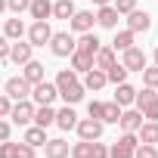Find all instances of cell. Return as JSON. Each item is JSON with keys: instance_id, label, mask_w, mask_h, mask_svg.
<instances>
[{"instance_id": "1", "label": "cell", "mask_w": 158, "mask_h": 158, "mask_svg": "<svg viewBox=\"0 0 158 158\" xmlns=\"http://www.w3.org/2000/svg\"><path fill=\"white\" fill-rule=\"evenodd\" d=\"M53 84H56L59 96L65 99V106H77V102L84 99V93H87V90H84V84L77 81V74H74L71 68H62V71L56 74V81H53Z\"/></svg>"}, {"instance_id": "2", "label": "cell", "mask_w": 158, "mask_h": 158, "mask_svg": "<svg viewBox=\"0 0 158 158\" xmlns=\"http://www.w3.org/2000/svg\"><path fill=\"white\" fill-rule=\"evenodd\" d=\"M133 106L143 112V118H146V121H158V93H155L152 87H143V90H136V99H133Z\"/></svg>"}, {"instance_id": "3", "label": "cell", "mask_w": 158, "mask_h": 158, "mask_svg": "<svg viewBox=\"0 0 158 158\" xmlns=\"http://www.w3.org/2000/svg\"><path fill=\"white\" fill-rule=\"evenodd\" d=\"M74 40H77V37H74L71 31H53V37H50V50H53V56H59V59L71 56V53L77 50Z\"/></svg>"}, {"instance_id": "4", "label": "cell", "mask_w": 158, "mask_h": 158, "mask_svg": "<svg viewBox=\"0 0 158 158\" xmlns=\"http://www.w3.org/2000/svg\"><path fill=\"white\" fill-rule=\"evenodd\" d=\"M3 93H6L13 102H19V99H31V84L25 81L22 74H16V77H6V81H3Z\"/></svg>"}, {"instance_id": "5", "label": "cell", "mask_w": 158, "mask_h": 158, "mask_svg": "<svg viewBox=\"0 0 158 158\" xmlns=\"http://www.w3.org/2000/svg\"><path fill=\"white\" fill-rule=\"evenodd\" d=\"M31 121H34V102H31V99H19V102H13V109H10V124L28 127Z\"/></svg>"}, {"instance_id": "6", "label": "cell", "mask_w": 158, "mask_h": 158, "mask_svg": "<svg viewBox=\"0 0 158 158\" xmlns=\"http://www.w3.org/2000/svg\"><path fill=\"white\" fill-rule=\"evenodd\" d=\"M136 146H139L136 133H121V136L115 139V146L109 149V158H133Z\"/></svg>"}, {"instance_id": "7", "label": "cell", "mask_w": 158, "mask_h": 158, "mask_svg": "<svg viewBox=\"0 0 158 158\" xmlns=\"http://www.w3.org/2000/svg\"><path fill=\"white\" fill-rule=\"evenodd\" d=\"M56 96H59V90H56V84H50V81H47V77H44L40 84H34V87H31V102H34V106H53V102H56Z\"/></svg>"}, {"instance_id": "8", "label": "cell", "mask_w": 158, "mask_h": 158, "mask_svg": "<svg viewBox=\"0 0 158 158\" xmlns=\"http://www.w3.org/2000/svg\"><path fill=\"white\" fill-rule=\"evenodd\" d=\"M93 25H96V16H93V10H74V16L68 19V28H71V34L93 31Z\"/></svg>"}, {"instance_id": "9", "label": "cell", "mask_w": 158, "mask_h": 158, "mask_svg": "<svg viewBox=\"0 0 158 158\" xmlns=\"http://www.w3.org/2000/svg\"><path fill=\"white\" fill-rule=\"evenodd\" d=\"M121 65H124L127 71H143V68L149 65V59H146V53L133 44V47H127V50L121 53Z\"/></svg>"}, {"instance_id": "10", "label": "cell", "mask_w": 158, "mask_h": 158, "mask_svg": "<svg viewBox=\"0 0 158 158\" xmlns=\"http://www.w3.org/2000/svg\"><path fill=\"white\" fill-rule=\"evenodd\" d=\"M102 127H106V124H102V121H96V118H81V121L74 124L77 139H90V143L102 136Z\"/></svg>"}, {"instance_id": "11", "label": "cell", "mask_w": 158, "mask_h": 158, "mask_svg": "<svg viewBox=\"0 0 158 158\" xmlns=\"http://www.w3.org/2000/svg\"><path fill=\"white\" fill-rule=\"evenodd\" d=\"M25 34H28V44L31 47H44V44H50L53 28H50V22H31Z\"/></svg>"}, {"instance_id": "12", "label": "cell", "mask_w": 158, "mask_h": 158, "mask_svg": "<svg viewBox=\"0 0 158 158\" xmlns=\"http://www.w3.org/2000/svg\"><path fill=\"white\" fill-rule=\"evenodd\" d=\"M139 124H143V112H139V109H130V106H127V109L121 112V118H118L121 133H136Z\"/></svg>"}, {"instance_id": "13", "label": "cell", "mask_w": 158, "mask_h": 158, "mask_svg": "<svg viewBox=\"0 0 158 158\" xmlns=\"http://www.w3.org/2000/svg\"><path fill=\"white\" fill-rule=\"evenodd\" d=\"M31 53H34V47L28 40H13L10 44V62H16V65H25L28 59H34Z\"/></svg>"}, {"instance_id": "14", "label": "cell", "mask_w": 158, "mask_h": 158, "mask_svg": "<svg viewBox=\"0 0 158 158\" xmlns=\"http://www.w3.org/2000/svg\"><path fill=\"white\" fill-rule=\"evenodd\" d=\"M127 28H130L133 34L149 31V28H152V16H149L146 10H133V13H127Z\"/></svg>"}, {"instance_id": "15", "label": "cell", "mask_w": 158, "mask_h": 158, "mask_svg": "<svg viewBox=\"0 0 158 158\" xmlns=\"http://www.w3.org/2000/svg\"><path fill=\"white\" fill-rule=\"evenodd\" d=\"M28 13H31L34 22H50L53 19V0H31Z\"/></svg>"}, {"instance_id": "16", "label": "cell", "mask_w": 158, "mask_h": 158, "mask_svg": "<svg viewBox=\"0 0 158 158\" xmlns=\"http://www.w3.org/2000/svg\"><path fill=\"white\" fill-rule=\"evenodd\" d=\"M68 152H71V146H68L62 136L44 143V155H47V158H68Z\"/></svg>"}, {"instance_id": "17", "label": "cell", "mask_w": 158, "mask_h": 158, "mask_svg": "<svg viewBox=\"0 0 158 158\" xmlns=\"http://www.w3.org/2000/svg\"><path fill=\"white\" fill-rule=\"evenodd\" d=\"M81 84H84V90H93V93H96V90H102L109 81H106V71H102V68H90V71H84V81H81Z\"/></svg>"}, {"instance_id": "18", "label": "cell", "mask_w": 158, "mask_h": 158, "mask_svg": "<svg viewBox=\"0 0 158 158\" xmlns=\"http://www.w3.org/2000/svg\"><path fill=\"white\" fill-rule=\"evenodd\" d=\"M22 77L34 87V84H40L44 81V62H37V59H28L25 65H22Z\"/></svg>"}, {"instance_id": "19", "label": "cell", "mask_w": 158, "mask_h": 158, "mask_svg": "<svg viewBox=\"0 0 158 158\" xmlns=\"http://www.w3.org/2000/svg\"><path fill=\"white\" fill-rule=\"evenodd\" d=\"M74 44H77V53H87V56H96V50L102 47V40H99L93 31H84L81 37L74 40Z\"/></svg>"}, {"instance_id": "20", "label": "cell", "mask_w": 158, "mask_h": 158, "mask_svg": "<svg viewBox=\"0 0 158 158\" xmlns=\"http://www.w3.org/2000/svg\"><path fill=\"white\" fill-rule=\"evenodd\" d=\"M118 19H121V13L109 3V6H99V13H96V25L99 28H118Z\"/></svg>"}, {"instance_id": "21", "label": "cell", "mask_w": 158, "mask_h": 158, "mask_svg": "<svg viewBox=\"0 0 158 158\" xmlns=\"http://www.w3.org/2000/svg\"><path fill=\"white\" fill-rule=\"evenodd\" d=\"M25 31H28V28H25V22H22L19 16H13V19L3 22V37H6V40H22Z\"/></svg>"}, {"instance_id": "22", "label": "cell", "mask_w": 158, "mask_h": 158, "mask_svg": "<svg viewBox=\"0 0 158 158\" xmlns=\"http://www.w3.org/2000/svg\"><path fill=\"white\" fill-rule=\"evenodd\" d=\"M133 99H136V87H130L127 81H121V84H115V102H118L121 109H127V106H133Z\"/></svg>"}, {"instance_id": "23", "label": "cell", "mask_w": 158, "mask_h": 158, "mask_svg": "<svg viewBox=\"0 0 158 158\" xmlns=\"http://www.w3.org/2000/svg\"><path fill=\"white\" fill-rule=\"evenodd\" d=\"M115 62H118V53H115L112 47H106V44H102V47L96 50V56H93V68H102V71H106L109 65H115Z\"/></svg>"}, {"instance_id": "24", "label": "cell", "mask_w": 158, "mask_h": 158, "mask_svg": "<svg viewBox=\"0 0 158 158\" xmlns=\"http://www.w3.org/2000/svg\"><path fill=\"white\" fill-rule=\"evenodd\" d=\"M22 143H28V146H34V149H44V143H47V127H37V124H28V130H25Z\"/></svg>"}, {"instance_id": "25", "label": "cell", "mask_w": 158, "mask_h": 158, "mask_svg": "<svg viewBox=\"0 0 158 158\" xmlns=\"http://www.w3.org/2000/svg\"><path fill=\"white\" fill-rule=\"evenodd\" d=\"M136 139L149 143V146H158V121H143L139 130H136Z\"/></svg>"}, {"instance_id": "26", "label": "cell", "mask_w": 158, "mask_h": 158, "mask_svg": "<svg viewBox=\"0 0 158 158\" xmlns=\"http://www.w3.org/2000/svg\"><path fill=\"white\" fill-rule=\"evenodd\" d=\"M31 124H37V127L56 124V109H53V106H34V121H31Z\"/></svg>"}, {"instance_id": "27", "label": "cell", "mask_w": 158, "mask_h": 158, "mask_svg": "<svg viewBox=\"0 0 158 158\" xmlns=\"http://www.w3.org/2000/svg\"><path fill=\"white\" fill-rule=\"evenodd\" d=\"M74 124H77L74 106H65V109L56 112V127H59V130H74Z\"/></svg>"}, {"instance_id": "28", "label": "cell", "mask_w": 158, "mask_h": 158, "mask_svg": "<svg viewBox=\"0 0 158 158\" xmlns=\"http://www.w3.org/2000/svg\"><path fill=\"white\" fill-rule=\"evenodd\" d=\"M68 62H71V71H74V74H84V71H90V68H93V56L77 53V50L68 56Z\"/></svg>"}, {"instance_id": "29", "label": "cell", "mask_w": 158, "mask_h": 158, "mask_svg": "<svg viewBox=\"0 0 158 158\" xmlns=\"http://www.w3.org/2000/svg\"><path fill=\"white\" fill-rule=\"evenodd\" d=\"M133 37H136V34H133L130 28H124V31H115V40H112V50H115V53H124L127 47H133Z\"/></svg>"}, {"instance_id": "30", "label": "cell", "mask_w": 158, "mask_h": 158, "mask_svg": "<svg viewBox=\"0 0 158 158\" xmlns=\"http://www.w3.org/2000/svg\"><path fill=\"white\" fill-rule=\"evenodd\" d=\"M74 10V0H53V19H71Z\"/></svg>"}, {"instance_id": "31", "label": "cell", "mask_w": 158, "mask_h": 158, "mask_svg": "<svg viewBox=\"0 0 158 158\" xmlns=\"http://www.w3.org/2000/svg\"><path fill=\"white\" fill-rule=\"evenodd\" d=\"M121 106L112 99V102H102V124H118V118H121Z\"/></svg>"}, {"instance_id": "32", "label": "cell", "mask_w": 158, "mask_h": 158, "mask_svg": "<svg viewBox=\"0 0 158 158\" xmlns=\"http://www.w3.org/2000/svg\"><path fill=\"white\" fill-rule=\"evenodd\" d=\"M127 74H130V71H127L121 62H115V65L106 68V81H109V84H121V81H127Z\"/></svg>"}, {"instance_id": "33", "label": "cell", "mask_w": 158, "mask_h": 158, "mask_svg": "<svg viewBox=\"0 0 158 158\" xmlns=\"http://www.w3.org/2000/svg\"><path fill=\"white\" fill-rule=\"evenodd\" d=\"M68 155H71V158H90V155H93V143H90V139H77Z\"/></svg>"}, {"instance_id": "34", "label": "cell", "mask_w": 158, "mask_h": 158, "mask_svg": "<svg viewBox=\"0 0 158 158\" xmlns=\"http://www.w3.org/2000/svg\"><path fill=\"white\" fill-rule=\"evenodd\" d=\"M139 74H143V84H146V87L158 90V65H146Z\"/></svg>"}, {"instance_id": "35", "label": "cell", "mask_w": 158, "mask_h": 158, "mask_svg": "<svg viewBox=\"0 0 158 158\" xmlns=\"http://www.w3.org/2000/svg\"><path fill=\"white\" fill-rule=\"evenodd\" d=\"M0 158H19V143L3 139V143H0Z\"/></svg>"}, {"instance_id": "36", "label": "cell", "mask_w": 158, "mask_h": 158, "mask_svg": "<svg viewBox=\"0 0 158 158\" xmlns=\"http://www.w3.org/2000/svg\"><path fill=\"white\" fill-rule=\"evenodd\" d=\"M133 158H158V146H149V143H143V146H136Z\"/></svg>"}, {"instance_id": "37", "label": "cell", "mask_w": 158, "mask_h": 158, "mask_svg": "<svg viewBox=\"0 0 158 158\" xmlns=\"http://www.w3.org/2000/svg\"><path fill=\"white\" fill-rule=\"evenodd\" d=\"M112 6H115L121 16H127V13H133V10H136V0H115Z\"/></svg>"}, {"instance_id": "38", "label": "cell", "mask_w": 158, "mask_h": 158, "mask_svg": "<svg viewBox=\"0 0 158 158\" xmlns=\"http://www.w3.org/2000/svg\"><path fill=\"white\" fill-rule=\"evenodd\" d=\"M28 3H31V0H6V10L19 16V13H25V10H28Z\"/></svg>"}, {"instance_id": "39", "label": "cell", "mask_w": 158, "mask_h": 158, "mask_svg": "<svg viewBox=\"0 0 158 158\" xmlns=\"http://www.w3.org/2000/svg\"><path fill=\"white\" fill-rule=\"evenodd\" d=\"M87 115H90V118H96V121H102V102H99V99H93V102L87 106Z\"/></svg>"}, {"instance_id": "40", "label": "cell", "mask_w": 158, "mask_h": 158, "mask_svg": "<svg viewBox=\"0 0 158 158\" xmlns=\"http://www.w3.org/2000/svg\"><path fill=\"white\" fill-rule=\"evenodd\" d=\"M90 158H109V146L99 143V139H93V155Z\"/></svg>"}, {"instance_id": "41", "label": "cell", "mask_w": 158, "mask_h": 158, "mask_svg": "<svg viewBox=\"0 0 158 158\" xmlns=\"http://www.w3.org/2000/svg\"><path fill=\"white\" fill-rule=\"evenodd\" d=\"M10 109H13V99L6 93H0V118H10Z\"/></svg>"}, {"instance_id": "42", "label": "cell", "mask_w": 158, "mask_h": 158, "mask_svg": "<svg viewBox=\"0 0 158 158\" xmlns=\"http://www.w3.org/2000/svg\"><path fill=\"white\" fill-rule=\"evenodd\" d=\"M10 133H13V124H10L6 118H0V143H3V139H10Z\"/></svg>"}, {"instance_id": "43", "label": "cell", "mask_w": 158, "mask_h": 158, "mask_svg": "<svg viewBox=\"0 0 158 158\" xmlns=\"http://www.w3.org/2000/svg\"><path fill=\"white\" fill-rule=\"evenodd\" d=\"M34 146H28V143H19V158H34Z\"/></svg>"}, {"instance_id": "44", "label": "cell", "mask_w": 158, "mask_h": 158, "mask_svg": "<svg viewBox=\"0 0 158 158\" xmlns=\"http://www.w3.org/2000/svg\"><path fill=\"white\" fill-rule=\"evenodd\" d=\"M10 44H13V40H6L3 34H0V62H3V59H10Z\"/></svg>"}, {"instance_id": "45", "label": "cell", "mask_w": 158, "mask_h": 158, "mask_svg": "<svg viewBox=\"0 0 158 158\" xmlns=\"http://www.w3.org/2000/svg\"><path fill=\"white\" fill-rule=\"evenodd\" d=\"M112 0H93V6H109Z\"/></svg>"}, {"instance_id": "46", "label": "cell", "mask_w": 158, "mask_h": 158, "mask_svg": "<svg viewBox=\"0 0 158 158\" xmlns=\"http://www.w3.org/2000/svg\"><path fill=\"white\" fill-rule=\"evenodd\" d=\"M0 13H6V0H0Z\"/></svg>"}, {"instance_id": "47", "label": "cell", "mask_w": 158, "mask_h": 158, "mask_svg": "<svg viewBox=\"0 0 158 158\" xmlns=\"http://www.w3.org/2000/svg\"><path fill=\"white\" fill-rule=\"evenodd\" d=\"M155 65H158V47H155Z\"/></svg>"}]
</instances>
